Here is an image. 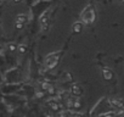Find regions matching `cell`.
<instances>
[{"label":"cell","instance_id":"5b68a950","mask_svg":"<svg viewBox=\"0 0 124 117\" xmlns=\"http://www.w3.org/2000/svg\"><path fill=\"white\" fill-rule=\"evenodd\" d=\"M82 29H83L82 22H76V23L73 25V32H74V33H80Z\"/></svg>","mask_w":124,"mask_h":117},{"label":"cell","instance_id":"e0dca14e","mask_svg":"<svg viewBox=\"0 0 124 117\" xmlns=\"http://www.w3.org/2000/svg\"><path fill=\"white\" fill-rule=\"evenodd\" d=\"M21 0H14V3H20Z\"/></svg>","mask_w":124,"mask_h":117},{"label":"cell","instance_id":"ac0fdd59","mask_svg":"<svg viewBox=\"0 0 124 117\" xmlns=\"http://www.w3.org/2000/svg\"><path fill=\"white\" fill-rule=\"evenodd\" d=\"M105 117H112V116H111V115H106Z\"/></svg>","mask_w":124,"mask_h":117},{"label":"cell","instance_id":"6da1fadb","mask_svg":"<svg viewBox=\"0 0 124 117\" xmlns=\"http://www.w3.org/2000/svg\"><path fill=\"white\" fill-rule=\"evenodd\" d=\"M95 20V14L93 10H85V12L83 14V21L85 23H90Z\"/></svg>","mask_w":124,"mask_h":117},{"label":"cell","instance_id":"2e32d148","mask_svg":"<svg viewBox=\"0 0 124 117\" xmlns=\"http://www.w3.org/2000/svg\"><path fill=\"white\" fill-rule=\"evenodd\" d=\"M58 117H66V115L65 113H61V115H58Z\"/></svg>","mask_w":124,"mask_h":117},{"label":"cell","instance_id":"5bb4252c","mask_svg":"<svg viewBox=\"0 0 124 117\" xmlns=\"http://www.w3.org/2000/svg\"><path fill=\"white\" fill-rule=\"evenodd\" d=\"M73 107H76V109L80 107V104H79V101H74V102H73Z\"/></svg>","mask_w":124,"mask_h":117},{"label":"cell","instance_id":"7a4b0ae2","mask_svg":"<svg viewBox=\"0 0 124 117\" xmlns=\"http://www.w3.org/2000/svg\"><path fill=\"white\" fill-rule=\"evenodd\" d=\"M71 92H72V94L76 95V96H80V95L83 94V89H82L79 85H77V84H73V85H72Z\"/></svg>","mask_w":124,"mask_h":117},{"label":"cell","instance_id":"9a60e30c","mask_svg":"<svg viewBox=\"0 0 124 117\" xmlns=\"http://www.w3.org/2000/svg\"><path fill=\"white\" fill-rule=\"evenodd\" d=\"M43 95H44V93H40V92L37 93V96H38V98H43Z\"/></svg>","mask_w":124,"mask_h":117},{"label":"cell","instance_id":"7c38bea8","mask_svg":"<svg viewBox=\"0 0 124 117\" xmlns=\"http://www.w3.org/2000/svg\"><path fill=\"white\" fill-rule=\"evenodd\" d=\"M46 92H49L50 94H55V89H54V87H51V85L49 87V89H47Z\"/></svg>","mask_w":124,"mask_h":117},{"label":"cell","instance_id":"d6986e66","mask_svg":"<svg viewBox=\"0 0 124 117\" xmlns=\"http://www.w3.org/2000/svg\"><path fill=\"white\" fill-rule=\"evenodd\" d=\"M123 1H124V0H123Z\"/></svg>","mask_w":124,"mask_h":117},{"label":"cell","instance_id":"9c48e42d","mask_svg":"<svg viewBox=\"0 0 124 117\" xmlns=\"http://www.w3.org/2000/svg\"><path fill=\"white\" fill-rule=\"evenodd\" d=\"M8 49H9L10 51H15V50H17V46H16L15 44H10V45L8 46Z\"/></svg>","mask_w":124,"mask_h":117},{"label":"cell","instance_id":"4fadbf2b","mask_svg":"<svg viewBox=\"0 0 124 117\" xmlns=\"http://www.w3.org/2000/svg\"><path fill=\"white\" fill-rule=\"evenodd\" d=\"M22 27H23V23L16 22V28H17V29H22Z\"/></svg>","mask_w":124,"mask_h":117},{"label":"cell","instance_id":"52a82bcc","mask_svg":"<svg viewBox=\"0 0 124 117\" xmlns=\"http://www.w3.org/2000/svg\"><path fill=\"white\" fill-rule=\"evenodd\" d=\"M40 22H41V25H43L44 27H46V26H47V23H49V17L46 16V14L41 16V18H40Z\"/></svg>","mask_w":124,"mask_h":117},{"label":"cell","instance_id":"8fae6325","mask_svg":"<svg viewBox=\"0 0 124 117\" xmlns=\"http://www.w3.org/2000/svg\"><path fill=\"white\" fill-rule=\"evenodd\" d=\"M49 87H50L49 83H41V88H43V90H47Z\"/></svg>","mask_w":124,"mask_h":117},{"label":"cell","instance_id":"3957f363","mask_svg":"<svg viewBox=\"0 0 124 117\" xmlns=\"http://www.w3.org/2000/svg\"><path fill=\"white\" fill-rule=\"evenodd\" d=\"M56 65H57V57L52 60V56H50V57L47 58V61H46V66H47L49 68H51V67H54V66H56Z\"/></svg>","mask_w":124,"mask_h":117},{"label":"cell","instance_id":"ba28073f","mask_svg":"<svg viewBox=\"0 0 124 117\" xmlns=\"http://www.w3.org/2000/svg\"><path fill=\"white\" fill-rule=\"evenodd\" d=\"M47 104H49V105L51 106V109H52L54 111H57V110L60 109V105H58V104H57L56 101H49Z\"/></svg>","mask_w":124,"mask_h":117},{"label":"cell","instance_id":"30bf717a","mask_svg":"<svg viewBox=\"0 0 124 117\" xmlns=\"http://www.w3.org/2000/svg\"><path fill=\"white\" fill-rule=\"evenodd\" d=\"M17 50H18L20 52H24V51H26V46H24V45H20V46H17Z\"/></svg>","mask_w":124,"mask_h":117},{"label":"cell","instance_id":"277c9868","mask_svg":"<svg viewBox=\"0 0 124 117\" xmlns=\"http://www.w3.org/2000/svg\"><path fill=\"white\" fill-rule=\"evenodd\" d=\"M102 75H103V77H105L107 81H109V79L113 78V73H112V71L108 70V68H105V70L102 71Z\"/></svg>","mask_w":124,"mask_h":117},{"label":"cell","instance_id":"8992f818","mask_svg":"<svg viewBox=\"0 0 124 117\" xmlns=\"http://www.w3.org/2000/svg\"><path fill=\"white\" fill-rule=\"evenodd\" d=\"M16 22L26 23V22H27V16H24V15H18V16H17V18H16Z\"/></svg>","mask_w":124,"mask_h":117}]
</instances>
